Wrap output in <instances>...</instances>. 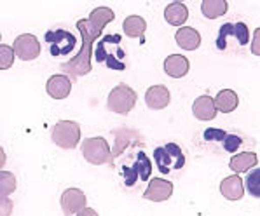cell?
<instances>
[{"label": "cell", "mask_w": 260, "mask_h": 216, "mask_svg": "<svg viewBox=\"0 0 260 216\" xmlns=\"http://www.w3.org/2000/svg\"><path fill=\"white\" fill-rule=\"evenodd\" d=\"M115 18L114 11L110 7H96L93 13L89 14V18H84L77 21V28L82 35V49L81 53L72 59V63H63L61 70L67 71L69 75L74 77H82V75L91 71V47L93 42L100 37L102 30L105 28L112 19Z\"/></svg>", "instance_id": "cell-1"}, {"label": "cell", "mask_w": 260, "mask_h": 216, "mask_svg": "<svg viewBox=\"0 0 260 216\" xmlns=\"http://www.w3.org/2000/svg\"><path fill=\"white\" fill-rule=\"evenodd\" d=\"M137 145L124 150L114 162V167L117 171L119 179H121V185L126 190H135L140 183H145L152 173L150 159Z\"/></svg>", "instance_id": "cell-2"}, {"label": "cell", "mask_w": 260, "mask_h": 216, "mask_svg": "<svg viewBox=\"0 0 260 216\" xmlns=\"http://www.w3.org/2000/svg\"><path fill=\"white\" fill-rule=\"evenodd\" d=\"M127 54L122 49L121 44V35L115 33H107L96 42L94 46V59L102 65H105L110 70L122 71L126 70Z\"/></svg>", "instance_id": "cell-3"}, {"label": "cell", "mask_w": 260, "mask_h": 216, "mask_svg": "<svg viewBox=\"0 0 260 216\" xmlns=\"http://www.w3.org/2000/svg\"><path fill=\"white\" fill-rule=\"evenodd\" d=\"M155 166L162 174H177L185 167V152L177 143H165L154 150Z\"/></svg>", "instance_id": "cell-4"}, {"label": "cell", "mask_w": 260, "mask_h": 216, "mask_svg": "<svg viewBox=\"0 0 260 216\" xmlns=\"http://www.w3.org/2000/svg\"><path fill=\"white\" fill-rule=\"evenodd\" d=\"M46 44L49 46V54L54 59L65 61L77 49V39L65 28H53L46 33Z\"/></svg>", "instance_id": "cell-5"}, {"label": "cell", "mask_w": 260, "mask_h": 216, "mask_svg": "<svg viewBox=\"0 0 260 216\" xmlns=\"http://www.w3.org/2000/svg\"><path fill=\"white\" fill-rule=\"evenodd\" d=\"M137 99H138V96H137V93H135V89H131L127 84L121 82L109 93L107 106H109V110L114 112V114L126 115L135 108V105H137Z\"/></svg>", "instance_id": "cell-6"}, {"label": "cell", "mask_w": 260, "mask_h": 216, "mask_svg": "<svg viewBox=\"0 0 260 216\" xmlns=\"http://www.w3.org/2000/svg\"><path fill=\"white\" fill-rule=\"evenodd\" d=\"M53 141L63 150H74L81 141V126L74 121H59L53 127Z\"/></svg>", "instance_id": "cell-7"}, {"label": "cell", "mask_w": 260, "mask_h": 216, "mask_svg": "<svg viewBox=\"0 0 260 216\" xmlns=\"http://www.w3.org/2000/svg\"><path fill=\"white\" fill-rule=\"evenodd\" d=\"M82 155L93 166H102L112 161V150L105 138H87L82 143Z\"/></svg>", "instance_id": "cell-8"}, {"label": "cell", "mask_w": 260, "mask_h": 216, "mask_svg": "<svg viewBox=\"0 0 260 216\" xmlns=\"http://www.w3.org/2000/svg\"><path fill=\"white\" fill-rule=\"evenodd\" d=\"M13 51L19 59H23V61H31V59H37L39 54H41V42L31 33L18 35V37L14 39Z\"/></svg>", "instance_id": "cell-9"}, {"label": "cell", "mask_w": 260, "mask_h": 216, "mask_svg": "<svg viewBox=\"0 0 260 216\" xmlns=\"http://www.w3.org/2000/svg\"><path fill=\"white\" fill-rule=\"evenodd\" d=\"M227 37H234L241 46H246L250 42V30H248L245 23H225V25H222L217 39V47L220 51H225Z\"/></svg>", "instance_id": "cell-10"}, {"label": "cell", "mask_w": 260, "mask_h": 216, "mask_svg": "<svg viewBox=\"0 0 260 216\" xmlns=\"http://www.w3.org/2000/svg\"><path fill=\"white\" fill-rule=\"evenodd\" d=\"M173 195V183L165 178H154L143 192V199L152 202H162Z\"/></svg>", "instance_id": "cell-11"}, {"label": "cell", "mask_w": 260, "mask_h": 216, "mask_svg": "<svg viewBox=\"0 0 260 216\" xmlns=\"http://www.w3.org/2000/svg\"><path fill=\"white\" fill-rule=\"evenodd\" d=\"M86 207V194L81 189H67L61 194V209L65 216L77 214Z\"/></svg>", "instance_id": "cell-12"}, {"label": "cell", "mask_w": 260, "mask_h": 216, "mask_svg": "<svg viewBox=\"0 0 260 216\" xmlns=\"http://www.w3.org/2000/svg\"><path fill=\"white\" fill-rule=\"evenodd\" d=\"M46 91H47V94L54 99L69 98L72 93V79L69 75H63V74L51 75L49 81L46 84Z\"/></svg>", "instance_id": "cell-13"}, {"label": "cell", "mask_w": 260, "mask_h": 216, "mask_svg": "<svg viewBox=\"0 0 260 216\" xmlns=\"http://www.w3.org/2000/svg\"><path fill=\"white\" fill-rule=\"evenodd\" d=\"M170 99H171L170 89L166 86H161V84L149 87L145 93V103L152 110H162V108H166L170 105Z\"/></svg>", "instance_id": "cell-14"}, {"label": "cell", "mask_w": 260, "mask_h": 216, "mask_svg": "<svg viewBox=\"0 0 260 216\" xmlns=\"http://www.w3.org/2000/svg\"><path fill=\"white\" fill-rule=\"evenodd\" d=\"M217 106H215V99L208 94L199 96L192 105V114L198 117L199 121H213L217 117Z\"/></svg>", "instance_id": "cell-15"}, {"label": "cell", "mask_w": 260, "mask_h": 216, "mask_svg": "<svg viewBox=\"0 0 260 216\" xmlns=\"http://www.w3.org/2000/svg\"><path fill=\"white\" fill-rule=\"evenodd\" d=\"M243 185H245V183H243L239 174L227 176V178L222 179V183H220V192H222V195L227 201H239V199L245 195V187Z\"/></svg>", "instance_id": "cell-16"}, {"label": "cell", "mask_w": 260, "mask_h": 216, "mask_svg": "<svg viewBox=\"0 0 260 216\" xmlns=\"http://www.w3.org/2000/svg\"><path fill=\"white\" fill-rule=\"evenodd\" d=\"M189 59L182 54H171L165 59V71L173 79L185 77L189 74Z\"/></svg>", "instance_id": "cell-17"}, {"label": "cell", "mask_w": 260, "mask_h": 216, "mask_svg": "<svg viewBox=\"0 0 260 216\" xmlns=\"http://www.w3.org/2000/svg\"><path fill=\"white\" fill-rule=\"evenodd\" d=\"M175 41H177V44L182 49L194 51V49H198L199 44H201V35H199V31L194 30V28L182 26L177 33H175Z\"/></svg>", "instance_id": "cell-18"}, {"label": "cell", "mask_w": 260, "mask_h": 216, "mask_svg": "<svg viewBox=\"0 0 260 216\" xmlns=\"http://www.w3.org/2000/svg\"><path fill=\"white\" fill-rule=\"evenodd\" d=\"M258 164V157L255 152H241V154L234 155L229 162V167L234 171V173H246V171H251L255 166Z\"/></svg>", "instance_id": "cell-19"}, {"label": "cell", "mask_w": 260, "mask_h": 216, "mask_svg": "<svg viewBox=\"0 0 260 216\" xmlns=\"http://www.w3.org/2000/svg\"><path fill=\"white\" fill-rule=\"evenodd\" d=\"M189 18V9L182 2H171L165 9V19L173 26H182Z\"/></svg>", "instance_id": "cell-20"}, {"label": "cell", "mask_w": 260, "mask_h": 216, "mask_svg": "<svg viewBox=\"0 0 260 216\" xmlns=\"http://www.w3.org/2000/svg\"><path fill=\"white\" fill-rule=\"evenodd\" d=\"M213 99H215L217 110L223 112V114H231V112H234L239 105V98L233 89H222L217 94V98H213Z\"/></svg>", "instance_id": "cell-21"}, {"label": "cell", "mask_w": 260, "mask_h": 216, "mask_svg": "<svg viewBox=\"0 0 260 216\" xmlns=\"http://www.w3.org/2000/svg\"><path fill=\"white\" fill-rule=\"evenodd\" d=\"M122 30H124V33L131 39L142 37L147 30V21L142 18V16H127V18L124 19Z\"/></svg>", "instance_id": "cell-22"}, {"label": "cell", "mask_w": 260, "mask_h": 216, "mask_svg": "<svg viewBox=\"0 0 260 216\" xmlns=\"http://www.w3.org/2000/svg\"><path fill=\"white\" fill-rule=\"evenodd\" d=\"M229 9V4L225 0H203L201 2V13L208 19H215L223 16Z\"/></svg>", "instance_id": "cell-23"}, {"label": "cell", "mask_w": 260, "mask_h": 216, "mask_svg": "<svg viewBox=\"0 0 260 216\" xmlns=\"http://www.w3.org/2000/svg\"><path fill=\"white\" fill-rule=\"evenodd\" d=\"M18 182H16V176L11 171H0V197H6L16 192Z\"/></svg>", "instance_id": "cell-24"}, {"label": "cell", "mask_w": 260, "mask_h": 216, "mask_svg": "<svg viewBox=\"0 0 260 216\" xmlns=\"http://www.w3.org/2000/svg\"><path fill=\"white\" fill-rule=\"evenodd\" d=\"M245 185H246L248 194H250L251 197L260 199V167L251 169V173H248Z\"/></svg>", "instance_id": "cell-25"}, {"label": "cell", "mask_w": 260, "mask_h": 216, "mask_svg": "<svg viewBox=\"0 0 260 216\" xmlns=\"http://www.w3.org/2000/svg\"><path fill=\"white\" fill-rule=\"evenodd\" d=\"M14 63V51L11 46L0 44V70H7Z\"/></svg>", "instance_id": "cell-26"}, {"label": "cell", "mask_w": 260, "mask_h": 216, "mask_svg": "<svg viewBox=\"0 0 260 216\" xmlns=\"http://www.w3.org/2000/svg\"><path fill=\"white\" fill-rule=\"evenodd\" d=\"M229 133H225V131L222 129H217V127H210V129H205V133H203V138H205V141L208 143H222L223 139H225V136Z\"/></svg>", "instance_id": "cell-27"}, {"label": "cell", "mask_w": 260, "mask_h": 216, "mask_svg": "<svg viewBox=\"0 0 260 216\" xmlns=\"http://www.w3.org/2000/svg\"><path fill=\"white\" fill-rule=\"evenodd\" d=\"M241 143H243V139L239 138L238 134H227L225 139L222 141V149L225 152H236V150H239Z\"/></svg>", "instance_id": "cell-28"}, {"label": "cell", "mask_w": 260, "mask_h": 216, "mask_svg": "<svg viewBox=\"0 0 260 216\" xmlns=\"http://www.w3.org/2000/svg\"><path fill=\"white\" fill-rule=\"evenodd\" d=\"M251 53L260 56V28L253 31V41H251Z\"/></svg>", "instance_id": "cell-29"}, {"label": "cell", "mask_w": 260, "mask_h": 216, "mask_svg": "<svg viewBox=\"0 0 260 216\" xmlns=\"http://www.w3.org/2000/svg\"><path fill=\"white\" fill-rule=\"evenodd\" d=\"M11 209H13V204H11L9 199L0 197V216H9Z\"/></svg>", "instance_id": "cell-30"}, {"label": "cell", "mask_w": 260, "mask_h": 216, "mask_svg": "<svg viewBox=\"0 0 260 216\" xmlns=\"http://www.w3.org/2000/svg\"><path fill=\"white\" fill-rule=\"evenodd\" d=\"M75 216H98V213H96L94 209H91V207H84V209L79 211Z\"/></svg>", "instance_id": "cell-31"}, {"label": "cell", "mask_w": 260, "mask_h": 216, "mask_svg": "<svg viewBox=\"0 0 260 216\" xmlns=\"http://www.w3.org/2000/svg\"><path fill=\"white\" fill-rule=\"evenodd\" d=\"M7 162V157H6V152H4V149L0 147V171H2V167H4V164Z\"/></svg>", "instance_id": "cell-32"}]
</instances>
